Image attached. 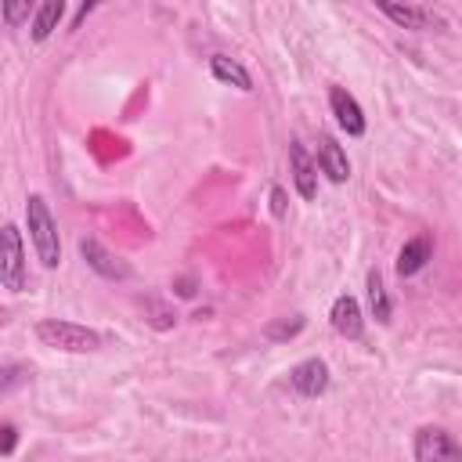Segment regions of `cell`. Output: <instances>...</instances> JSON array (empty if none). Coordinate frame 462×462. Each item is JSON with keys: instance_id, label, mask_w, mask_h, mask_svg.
I'll list each match as a JSON object with an SVG mask.
<instances>
[{"instance_id": "5", "label": "cell", "mask_w": 462, "mask_h": 462, "mask_svg": "<svg viewBox=\"0 0 462 462\" xmlns=\"http://www.w3.org/2000/svg\"><path fill=\"white\" fill-rule=\"evenodd\" d=\"M80 257L87 261V268L94 271V275H102V279H109V282H127L134 271H130V264L123 261V257H116L112 250H105L98 239H80Z\"/></svg>"}, {"instance_id": "11", "label": "cell", "mask_w": 462, "mask_h": 462, "mask_svg": "<svg viewBox=\"0 0 462 462\" xmlns=\"http://www.w3.org/2000/svg\"><path fill=\"white\" fill-rule=\"evenodd\" d=\"M333 184H343L347 177H351V163H347V152L333 141V138H322V145H318V163H315Z\"/></svg>"}, {"instance_id": "2", "label": "cell", "mask_w": 462, "mask_h": 462, "mask_svg": "<svg viewBox=\"0 0 462 462\" xmlns=\"http://www.w3.org/2000/svg\"><path fill=\"white\" fill-rule=\"evenodd\" d=\"M37 336L44 347L62 351V354H94L102 351V333L87 329L80 322H66V318H44L37 325Z\"/></svg>"}, {"instance_id": "20", "label": "cell", "mask_w": 462, "mask_h": 462, "mask_svg": "<svg viewBox=\"0 0 462 462\" xmlns=\"http://www.w3.org/2000/svg\"><path fill=\"white\" fill-rule=\"evenodd\" d=\"M271 213L282 220L286 217V188H271Z\"/></svg>"}, {"instance_id": "9", "label": "cell", "mask_w": 462, "mask_h": 462, "mask_svg": "<svg viewBox=\"0 0 462 462\" xmlns=\"http://www.w3.org/2000/svg\"><path fill=\"white\" fill-rule=\"evenodd\" d=\"M430 261H433V239H430V235H415V239H408V243L401 246L394 268H397L401 279H412V275H419Z\"/></svg>"}, {"instance_id": "14", "label": "cell", "mask_w": 462, "mask_h": 462, "mask_svg": "<svg viewBox=\"0 0 462 462\" xmlns=\"http://www.w3.org/2000/svg\"><path fill=\"white\" fill-rule=\"evenodd\" d=\"M62 15H66V4H62V0H48V4H40L37 15H33V40L44 44V40L58 30Z\"/></svg>"}, {"instance_id": "1", "label": "cell", "mask_w": 462, "mask_h": 462, "mask_svg": "<svg viewBox=\"0 0 462 462\" xmlns=\"http://www.w3.org/2000/svg\"><path fill=\"white\" fill-rule=\"evenodd\" d=\"M26 224H30V239L37 250V261L44 268H58L62 264V243H58V224L51 217V206L44 195H30L26 199Z\"/></svg>"}, {"instance_id": "10", "label": "cell", "mask_w": 462, "mask_h": 462, "mask_svg": "<svg viewBox=\"0 0 462 462\" xmlns=\"http://www.w3.org/2000/svg\"><path fill=\"white\" fill-rule=\"evenodd\" d=\"M329 318H333V329H336L340 336H347V340H361V336H365L361 304H358L354 297H336V304H333Z\"/></svg>"}, {"instance_id": "22", "label": "cell", "mask_w": 462, "mask_h": 462, "mask_svg": "<svg viewBox=\"0 0 462 462\" xmlns=\"http://www.w3.org/2000/svg\"><path fill=\"white\" fill-rule=\"evenodd\" d=\"M91 12H94V4H91V0H87V4H80V12H76V19H73V30H80V22H84V19L91 15Z\"/></svg>"}, {"instance_id": "15", "label": "cell", "mask_w": 462, "mask_h": 462, "mask_svg": "<svg viewBox=\"0 0 462 462\" xmlns=\"http://www.w3.org/2000/svg\"><path fill=\"white\" fill-rule=\"evenodd\" d=\"M369 307H372V318L376 322H390V297H386V286H383V275H379V268H372L369 271Z\"/></svg>"}, {"instance_id": "17", "label": "cell", "mask_w": 462, "mask_h": 462, "mask_svg": "<svg viewBox=\"0 0 462 462\" xmlns=\"http://www.w3.org/2000/svg\"><path fill=\"white\" fill-rule=\"evenodd\" d=\"M30 15H37V8L30 4V0H12V4L0 8V19H4L8 26H22Z\"/></svg>"}, {"instance_id": "8", "label": "cell", "mask_w": 462, "mask_h": 462, "mask_svg": "<svg viewBox=\"0 0 462 462\" xmlns=\"http://www.w3.org/2000/svg\"><path fill=\"white\" fill-rule=\"evenodd\" d=\"M289 166H293V184H297L300 199L311 202L318 195V166H315V159L307 155V148L300 141L289 145Z\"/></svg>"}, {"instance_id": "16", "label": "cell", "mask_w": 462, "mask_h": 462, "mask_svg": "<svg viewBox=\"0 0 462 462\" xmlns=\"http://www.w3.org/2000/svg\"><path fill=\"white\" fill-rule=\"evenodd\" d=\"M304 325H307V318H304V315L275 318V322H268V325H264V336H268L271 343H289L293 336H300V333H304Z\"/></svg>"}, {"instance_id": "18", "label": "cell", "mask_w": 462, "mask_h": 462, "mask_svg": "<svg viewBox=\"0 0 462 462\" xmlns=\"http://www.w3.org/2000/svg\"><path fill=\"white\" fill-rule=\"evenodd\" d=\"M26 365H0V394H8V390H15V386H22L26 383Z\"/></svg>"}, {"instance_id": "3", "label": "cell", "mask_w": 462, "mask_h": 462, "mask_svg": "<svg viewBox=\"0 0 462 462\" xmlns=\"http://www.w3.org/2000/svg\"><path fill=\"white\" fill-rule=\"evenodd\" d=\"M0 289L26 293V246L15 224L0 227Z\"/></svg>"}, {"instance_id": "12", "label": "cell", "mask_w": 462, "mask_h": 462, "mask_svg": "<svg viewBox=\"0 0 462 462\" xmlns=\"http://www.w3.org/2000/svg\"><path fill=\"white\" fill-rule=\"evenodd\" d=\"M209 73L220 80V84H231V87H239V91H253V76L243 62L235 58H227V55H213L209 58Z\"/></svg>"}, {"instance_id": "19", "label": "cell", "mask_w": 462, "mask_h": 462, "mask_svg": "<svg viewBox=\"0 0 462 462\" xmlns=\"http://www.w3.org/2000/svg\"><path fill=\"white\" fill-rule=\"evenodd\" d=\"M19 448V430L12 422H0V455H12Z\"/></svg>"}, {"instance_id": "23", "label": "cell", "mask_w": 462, "mask_h": 462, "mask_svg": "<svg viewBox=\"0 0 462 462\" xmlns=\"http://www.w3.org/2000/svg\"><path fill=\"white\" fill-rule=\"evenodd\" d=\"M8 325V307H0V329Z\"/></svg>"}, {"instance_id": "4", "label": "cell", "mask_w": 462, "mask_h": 462, "mask_svg": "<svg viewBox=\"0 0 462 462\" xmlns=\"http://www.w3.org/2000/svg\"><path fill=\"white\" fill-rule=\"evenodd\" d=\"M415 462H462V448L448 430L422 426L415 433Z\"/></svg>"}, {"instance_id": "21", "label": "cell", "mask_w": 462, "mask_h": 462, "mask_svg": "<svg viewBox=\"0 0 462 462\" xmlns=\"http://www.w3.org/2000/svg\"><path fill=\"white\" fill-rule=\"evenodd\" d=\"M173 293H177V297H184V300H191V297H195V279H191V275L177 279V282H173Z\"/></svg>"}, {"instance_id": "7", "label": "cell", "mask_w": 462, "mask_h": 462, "mask_svg": "<svg viewBox=\"0 0 462 462\" xmlns=\"http://www.w3.org/2000/svg\"><path fill=\"white\" fill-rule=\"evenodd\" d=\"M329 105H333V116H336L340 130H347L351 138L365 134V112H361V105L354 102V94L347 87H333L329 91Z\"/></svg>"}, {"instance_id": "13", "label": "cell", "mask_w": 462, "mask_h": 462, "mask_svg": "<svg viewBox=\"0 0 462 462\" xmlns=\"http://www.w3.org/2000/svg\"><path fill=\"white\" fill-rule=\"evenodd\" d=\"M379 12H383L390 22H397L401 30H430V26H437V19H433L426 8H412V4H379Z\"/></svg>"}, {"instance_id": "6", "label": "cell", "mask_w": 462, "mask_h": 462, "mask_svg": "<svg viewBox=\"0 0 462 462\" xmlns=\"http://www.w3.org/2000/svg\"><path fill=\"white\" fill-rule=\"evenodd\" d=\"M289 383H293V390H297L300 397H322V394L329 390L333 376H329V365H325L322 358H307V361H300V365L289 372Z\"/></svg>"}]
</instances>
